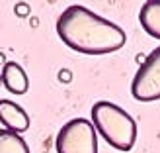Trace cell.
I'll return each instance as SVG.
<instances>
[{
  "mask_svg": "<svg viewBox=\"0 0 160 153\" xmlns=\"http://www.w3.org/2000/svg\"><path fill=\"white\" fill-rule=\"evenodd\" d=\"M92 124L98 134L113 149L131 151L137 139V124L121 106L108 100H98L92 106Z\"/></svg>",
  "mask_w": 160,
  "mask_h": 153,
  "instance_id": "obj_2",
  "label": "cell"
},
{
  "mask_svg": "<svg viewBox=\"0 0 160 153\" xmlns=\"http://www.w3.org/2000/svg\"><path fill=\"white\" fill-rule=\"evenodd\" d=\"M4 59H6V55L0 51V65H6V61H4Z\"/></svg>",
  "mask_w": 160,
  "mask_h": 153,
  "instance_id": "obj_11",
  "label": "cell"
},
{
  "mask_svg": "<svg viewBox=\"0 0 160 153\" xmlns=\"http://www.w3.org/2000/svg\"><path fill=\"white\" fill-rule=\"evenodd\" d=\"M57 34L67 47L84 55H108L119 51L127 41L125 31L117 24L82 4H72L61 12Z\"/></svg>",
  "mask_w": 160,
  "mask_h": 153,
  "instance_id": "obj_1",
  "label": "cell"
},
{
  "mask_svg": "<svg viewBox=\"0 0 160 153\" xmlns=\"http://www.w3.org/2000/svg\"><path fill=\"white\" fill-rule=\"evenodd\" d=\"M55 149L57 153H98V135L92 120H68L57 134Z\"/></svg>",
  "mask_w": 160,
  "mask_h": 153,
  "instance_id": "obj_3",
  "label": "cell"
},
{
  "mask_svg": "<svg viewBox=\"0 0 160 153\" xmlns=\"http://www.w3.org/2000/svg\"><path fill=\"white\" fill-rule=\"evenodd\" d=\"M37 24H39V20H37V18H31V26H33V28H35V26H37Z\"/></svg>",
  "mask_w": 160,
  "mask_h": 153,
  "instance_id": "obj_12",
  "label": "cell"
},
{
  "mask_svg": "<svg viewBox=\"0 0 160 153\" xmlns=\"http://www.w3.org/2000/svg\"><path fill=\"white\" fill-rule=\"evenodd\" d=\"M0 122L4 130H10L16 134H22L29 128V116L20 104L14 100H0Z\"/></svg>",
  "mask_w": 160,
  "mask_h": 153,
  "instance_id": "obj_5",
  "label": "cell"
},
{
  "mask_svg": "<svg viewBox=\"0 0 160 153\" xmlns=\"http://www.w3.org/2000/svg\"><path fill=\"white\" fill-rule=\"evenodd\" d=\"M2 85L12 94H26L29 88V80L23 67H20L14 61H6V65L2 69Z\"/></svg>",
  "mask_w": 160,
  "mask_h": 153,
  "instance_id": "obj_6",
  "label": "cell"
},
{
  "mask_svg": "<svg viewBox=\"0 0 160 153\" xmlns=\"http://www.w3.org/2000/svg\"><path fill=\"white\" fill-rule=\"evenodd\" d=\"M59 80L61 83H70V80H72V73H70L68 69H61L59 71Z\"/></svg>",
  "mask_w": 160,
  "mask_h": 153,
  "instance_id": "obj_10",
  "label": "cell"
},
{
  "mask_svg": "<svg viewBox=\"0 0 160 153\" xmlns=\"http://www.w3.org/2000/svg\"><path fill=\"white\" fill-rule=\"evenodd\" d=\"M0 86H2V73H0Z\"/></svg>",
  "mask_w": 160,
  "mask_h": 153,
  "instance_id": "obj_13",
  "label": "cell"
},
{
  "mask_svg": "<svg viewBox=\"0 0 160 153\" xmlns=\"http://www.w3.org/2000/svg\"><path fill=\"white\" fill-rule=\"evenodd\" d=\"M29 12L31 10H29V4L28 2H18V4L14 6V14L18 16V18H28Z\"/></svg>",
  "mask_w": 160,
  "mask_h": 153,
  "instance_id": "obj_9",
  "label": "cell"
},
{
  "mask_svg": "<svg viewBox=\"0 0 160 153\" xmlns=\"http://www.w3.org/2000/svg\"><path fill=\"white\" fill-rule=\"evenodd\" d=\"M139 22L150 37L160 39V0H148L141 6Z\"/></svg>",
  "mask_w": 160,
  "mask_h": 153,
  "instance_id": "obj_7",
  "label": "cell"
},
{
  "mask_svg": "<svg viewBox=\"0 0 160 153\" xmlns=\"http://www.w3.org/2000/svg\"><path fill=\"white\" fill-rule=\"evenodd\" d=\"M131 94L139 102H154L160 98V45L147 55L131 83Z\"/></svg>",
  "mask_w": 160,
  "mask_h": 153,
  "instance_id": "obj_4",
  "label": "cell"
},
{
  "mask_svg": "<svg viewBox=\"0 0 160 153\" xmlns=\"http://www.w3.org/2000/svg\"><path fill=\"white\" fill-rule=\"evenodd\" d=\"M0 153H29V147L20 134L0 128Z\"/></svg>",
  "mask_w": 160,
  "mask_h": 153,
  "instance_id": "obj_8",
  "label": "cell"
}]
</instances>
